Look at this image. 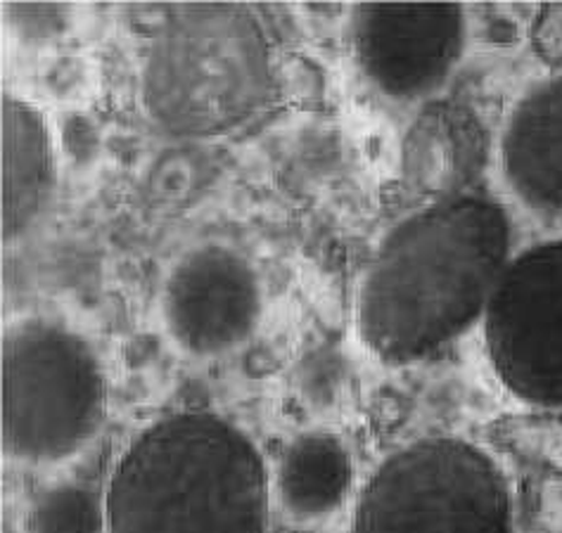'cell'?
Returning <instances> with one entry per match:
<instances>
[{
	"instance_id": "cell-1",
	"label": "cell",
	"mask_w": 562,
	"mask_h": 533,
	"mask_svg": "<svg viewBox=\"0 0 562 533\" xmlns=\"http://www.w3.org/2000/svg\"><path fill=\"white\" fill-rule=\"evenodd\" d=\"M510 263V224L475 195L427 204L402 220L368 265L359 296L363 342L387 363L447 347L486 314Z\"/></svg>"
},
{
	"instance_id": "cell-2",
	"label": "cell",
	"mask_w": 562,
	"mask_h": 533,
	"mask_svg": "<svg viewBox=\"0 0 562 533\" xmlns=\"http://www.w3.org/2000/svg\"><path fill=\"white\" fill-rule=\"evenodd\" d=\"M105 514L110 533H266V467L228 420L171 415L124 453Z\"/></svg>"
},
{
	"instance_id": "cell-3",
	"label": "cell",
	"mask_w": 562,
	"mask_h": 533,
	"mask_svg": "<svg viewBox=\"0 0 562 533\" xmlns=\"http://www.w3.org/2000/svg\"><path fill=\"white\" fill-rule=\"evenodd\" d=\"M143 105L179 138H212L255 116L273 91V48L243 3L167 10L143 65Z\"/></svg>"
},
{
	"instance_id": "cell-4",
	"label": "cell",
	"mask_w": 562,
	"mask_h": 533,
	"mask_svg": "<svg viewBox=\"0 0 562 533\" xmlns=\"http://www.w3.org/2000/svg\"><path fill=\"white\" fill-rule=\"evenodd\" d=\"M98 355L60 322H14L3 342V446L14 461L60 463L105 420Z\"/></svg>"
},
{
	"instance_id": "cell-5",
	"label": "cell",
	"mask_w": 562,
	"mask_h": 533,
	"mask_svg": "<svg viewBox=\"0 0 562 533\" xmlns=\"http://www.w3.org/2000/svg\"><path fill=\"white\" fill-rule=\"evenodd\" d=\"M353 533H513L510 488L482 449L423 439L378 467Z\"/></svg>"
},
{
	"instance_id": "cell-6",
	"label": "cell",
	"mask_w": 562,
	"mask_h": 533,
	"mask_svg": "<svg viewBox=\"0 0 562 533\" xmlns=\"http://www.w3.org/2000/svg\"><path fill=\"white\" fill-rule=\"evenodd\" d=\"M496 375L522 401L562 408V240L510 259L484 314Z\"/></svg>"
},
{
	"instance_id": "cell-7",
	"label": "cell",
	"mask_w": 562,
	"mask_h": 533,
	"mask_svg": "<svg viewBox=\"0 0 562 533\" xmlns=\"http://www.w3.org/2000/svg\"><path fill=\"white\" fill-rule=\"evenodd\" d=\"M357 63L394 100L432 95L465 48V10L453 3H366L351 10Z\"/></svg>"
},
{
	"instance_id": "cell-8",
	"label": "cell",
	"mask_w": 562,
	"mask_h": 533,
	"mask_svg": "<svg viewBox=\"0 0 562 533\" xmlns=\"http://www.w3.org/2000/svg\"><path fill=\"white\" fill-rule=\"evenodd\" d=\"M161 310L181 349L195 355L231 351L259 322V277L249 261L228 247L192 249L171 269Z\"/></svg>"
},
{
	"instance_id": "cell-9",
	"label": "cell",
	"mask_w": 562,
	"mask_h": 533,
	"mask_svg": "<svg viewBox=\"0 0 562 533\" xmlns=\"http://www.w3.org/2000/svg\"><path fill=\"white\" fill-rule=\"evenodd\" d=\"M503 173L529 209L562 214V77L517 102L501 140Z\"/></svg>"
},
{
	"instance_id": "cell-10",
	"label": "cell",
	"mask_w": 562,
	"mask_h": 533,
	"mask_svg": "<svg viewBox=\"0 0 562 533\" xmlns=\"http://www.w3.org/2000/svg\"><path fill=\"white\" fill-rule=\"evenodd\" d=\"M486 159V133L475 112L458 102H430L404 140V175L432 202L461 197Z\"/></svg>"
},
{
	"instance_id": "cell-11",
	"label": "cell",
	"mask_w": 562,
	"mask_h": 533,
	"mask_svg": "<svg viewBox=\"0 0 562 533\" xmlns=\"http://www.w3.org/2000/svg\"><path fill=\"white\" fill-rule=\"evenodd\" d=\"M46 122L20 98L3 100V237L18 240L46 212L53 192Z\"/></svg>"
},
{
	"instance_id": "cell-12",
	"label": "cell",
	"mask_w": 562,
	"mask_h": 533,
	"mask_svg": "<svg viewBox=\"0 0 562 533\" xmlns=\"http://www.w3.org/2000/svg\"><path fill=\"white\" fill-rule=\"evenodd\" d=\"M351 481V461L342 441L312 432L294 439L278 467V491L300 517L333 512L345 500Z\"/></svg>"
},
{
	"instance_id": "cell-13",
	"label": "cell",
	"mask_w": 562,
	"mask_h": 533,
	"mask_svg": "<svg viewBox=\"0 0 562 533\" xmlns=\"http://www.w3.org/2000/svg\"><path fill=\"white\" fill-rule=\"evenodd\" d=\"M105 522L108 514L91 488L60 484L36 498L26 517V533H102Z\"/></svg>"
},
{
	"instance_id": "cell-14",
	"label": "cell",
	"mask_w": 562,
	"mask_h": 533,
	"mask_svg": "<svg viewBox=\"0 0 562 533\" xmlns=\"http://www.w3.org/2000/svg\"><path fill=\"white\" fill-rule=\"evenodd\" d=\"M10 24L24 38H48L60 32L69 18V8L63 5H8Z\"/></svg>"
},
{
	"instance_id": "cell-15",
	"label": "cell",
	"mask_w": 562,
	"mask_h": 533,
	"mask_svg": "<svg viewBox=\"0 0 562 533\" xmlns=\"http://www.w3.org/2000/svg\"><path fill=\"white\" fill-rule=\"evenodd\" d=\"M539 43L546 55H562V5L543 10L539 24Z\"/></svg>"
}]
</instances>
